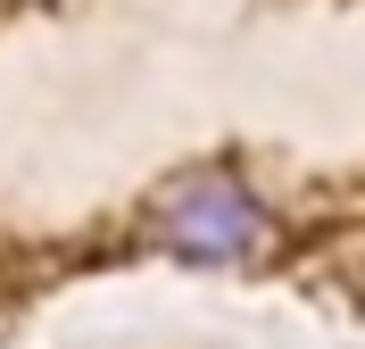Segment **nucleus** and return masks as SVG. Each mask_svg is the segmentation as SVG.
<instances>
[{
  "instance_id": "1",
  "label": "nucleus",
  "mask_w": 365,
  "mask_h": 349,
  "mask_svg": "<svg viewBox=\"0 0 365 349\" xmlns=\"http://www.w3.org/2000/svg\"><path fill=\"white\" fill-rule=\"evenodd\" d=\"M158 250L182 266H250L266 250V200L225 166H200L158 200Z\"/></svg>"
}]
</instances>
